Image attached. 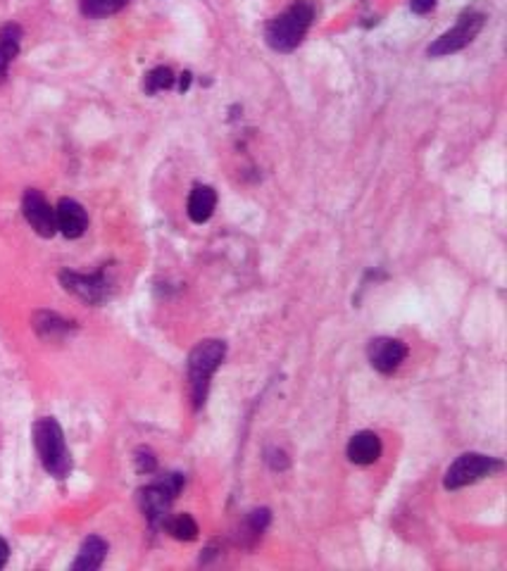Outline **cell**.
<instances>
[{
  "label": "cell",
  "instance_id": "16",
  "mask_svg": "<svg viewBox=\"0 0 507 571\" xmlns=\"http://www.w3.org/2000/svg\"><path fill=\"white\" fill-rule=\"evenodd\" d=\"M129 5V0H82V12L91 20L117 15Z\"/></svg>",
  "mask_w": 507,
  "mask_h": 571
},
{
  "label": "cell",
  "instance_id": "13",
  "mask_svg": "<svg viewBox=\"0 0 507 571\" xmlns=\"http://www.w3.org/2000/svg\"><path fill=\"white\" fill-rule=\"evenodd\" d=\"M105 555H107V543L100 538V535H89L83 541L79 555H76L72 569L75 571H96L100 569V564L105 562Z\"/></svg>",
  "mask_w": 507,
  "mask_h": 571
},
{
  "label": "cell",
  "instance_id": "21",
  "mask_svg": "<svg viewBox=\"0 0 507 571\" xmlns=\"http://www.w3.org/2000/svg\"><path fill=\"white\" fill-rule=\"evenodd\" d=\"M436 8V0H410V10L415 15H426Z\"/></svg>",
  "mask_w": 507,
  "mask_h": 571
},
{
  "label": "cell",
  "instance_id": "20",
  "mask_svg": "<svg viewBox=\"0 0 507 571\" xmlns=\"http://www.w3.org/2000/svg\"><path fill=\"white\" fill-rule=\"evenodd\" d=\"M157 467L155 455L150 453L148 448H141L139 453H136V469L141 472V474H153Z\"/></svg>",
  "mask_w": 507,
  "mask_h": 571
},
{
  "label": "cell",
  "instance_id": "4",
  "mask_svg": "<svg viewBox=\"0 0 507 571\" xmlns=\"http://www.w3.org/2000/svg\"><path fill=\"white\" fill-rule=\"evenodd\" d=\"M500 469H503V462L495 460V457L479 453H464L448 467L443 486H446L448 490L464 488V486H470V483L481 481L486 476H493L495 472H500Z\"/></svg>",
  "mask_w": 507,
  "mask_h": 571
},
{
  "label": "cell",
  "instance_id": "22",
  "mask_svg": "<svg viewBox=\"0 0 507 571\" xmlns=\"http://www.w3.org/2000/svg\"><path fill=\"white\" fill-rule=\"evenodd\" d=\"M8 557H10L8 543H5V541H3V538H0V569H3L5 564H8Z\"/></svg>",
  "mask_w": 507,
  "mask_h": 571
},
{
  "label": "cell",
  "instance_id": "18",
  "mask_svg": "<svg viewBox=\"0 0 507 571\" xmlns=\"http://www.w3.org/2000/svg\"><path fill=\"white\" fill-rule=\"evenodd\" d=\"M174 72L170 67H157L153 72H148L146 76V83H143V89L146 93H160V91H167L174 86Z\"/></svg>",
  "mask_w": 507,
  "mask_h": 571
},
{
  "label": "cell",
  "instance_id": "12",
  "mask_svg": "<svg viewBox=\"0 0 507 571\" xmlns=\"http://www.w3.org/2000/svg\"><path fill=\"white\" fill-rule=\"evenodd\" d=\"M217 194L210 186H195L191 195H188V217L191 222L205 224L210 217L215 215Z\"/></svg>",
  "mask_w": 507,
  "mask_h": 571
},
{
  "label": "cell",
  "instance_id": "1",
  "mask_svg": "<svg viewBox=\"0 0 507 571\" xmlns=\"http://www.w3.org/2000/svg\"><path fill=\"white\" fill-rule=\"evenodd\" d=\"M314 20L313 3L307 0H296L291 8L284 10L281 15L274 17L267 24V44L279 52H291L293 48H298L300 41L305 38L307 29Z\"/></svg>",
  "mask_w": 507,
  "mask_h": 571
},
{
  "label": "cell",
  "instance_id": "14",
  "mask_svg": "<svg viewBox=\"0 0 507 571\" xmlns=\"http://www.w3.org/2000/svg\"><path fill=\"white\" fill-rule=\"evenodd\" d=\"M34 331H36L44 341H60L72 331V324L62 320L55 312H36L34 314Z\"/></svg>",
  "mask_w": 507,
  "mask_h": 571
},
{
  "label": "cell",
  "instance_id": "19",
  "mask_svg": "<svg viewBox=\"0 0 507 571\" xmlns=\"http://www.w3.org/2000/svg\"><path fill=\"white\" fill-rule=\"evenodd\" d=\"M269 524V510H255L248 514V531L253 535H262V531Z\"/></svg>",
  "mask_w": 507,
  "mask_h": 571
},
{
  "label": "cell",
  "instance_id": "3",
  "mask_svg": "<svg viewBox=\"0 0 507 571\" xmlns=\"http://www.w3.org/2000/svg\"><path fill=\"white\" fill-rule=\"evenodd\" d=\"M226 355V345L224 341H202L188 355V381H191V395H194V405L201 408L205 398H208L210 378L222 364Z\"/></svg>",
  "mask_w": 507,
  "mask_h": 571
},
{
  "label": "cell",
  "instance_id": "10",
  "mask_svg": "<svg viewBox=\"0 0 507 571\" xmlns=\"http://www.w3.org/2000/svg\"><path fill=\"white\" fill-rule=\"evenodd\" d=\"M55 222H58V231H62L67 238L83 236V231L89 229V215L86 210L76 201L62 198L55 208Z\"/></svg>",
  "mask_w": 507,
  "mask_h": 571
},
{
  "label": "cell",
  "instance_id": "6",
  "mask_svg": "<svg viewBox=\"0 0 507 571\" xmlns=\"http://www.w3.org/2000/svg\"><path fill=\"white\" fill-rule=\"evenodd\" d=\"M484 27V15L479 12H464L457 24L450 31H446L443 36H439L429 45V58H443V55H450V52H457L467 48V45L477 38V34Z\"/></svg>",
  "mask_w": 507,
  "mask_h": 571
},
{
  "label": "cell",
  "instance_id": "9",
  "mask_svg": "<svg viewBox=\"0 0 507 571\" xmlns=\"http://www.w3.org/2000/svg\"><path fill=\"white\" fill-rule=\"evenodd\" d=\"M367 357H369V364L374 369L381 371V374H393V371L405 362L408 357V345L398 338H374L367 345Z\"/></svg>",
  "mask_w": 507,
  "mask_h": 571
},
{
  "label": "cell",
  "instance_id": "15",
  "mask_svg": "<svg viewBox=\"0 0 507 571\" xmlns=\"http://www.w3.org/2000/svg\"><path fill=\"white\" fill-rule=\"evenodd\" d=\"M20 41H22V29L17 24H5L0 29V82L5 79L10 62L20 52Z\"/></svg>",
  "mask_w": 507,
  "mask_h": 571
},
{
  "label": "cell",
  "instance_id": "5",
  "mask_svg": "<svg viewBox=\"0 0 507 571\" xmlns=\"http://www.w3.org/2000/svg\"><path fill=\"white\" fill-rule=\"evenodd\" d=\"M181 488H184V476L167 474L162 479H157L153 486L141 490V507L153 527L167 519V510L174 503V497L179 496Z\"/></svg>",
  "mask_w": 507,
  "mask_h": 571
},
{
  "label": "cell",
  "instance_id": "7",
  "mask_svg": "<svg viewBox=\"0 0 507 571\" xmlns=\"http://www.w3.org/2000/svg\"><path fill=\"white\" fill-rule=\"evenodd\" d=\"M60 282L69 293H75L76 297H82L83 303L89 305L103 303V300H107V296H110V282L105 279L103 272L89 276L76 274V272H62Z\"/></svg>",
  "mask_w": 507,
  "mask_h": 571
},
{
  "label": "cell",
  "instance_id": "8",
  "mask_svg": "<svg viewBox=\"0 0 507 571\" xmlns=\"http://www.w3.org/2000/svg\"><path fill=\"white\" fill-rule=\"evenodd\" d=\"M22 212L24 219L29 222V226L36 231L38 236L52 238L58 234V222H55V210L48 205L44 195L29 188L22 198Z\"/></svg>",
  "mask_w": 507,
  "mask_h": 571
},
{
  "label": "cell",
  "instance_id": "11",
  "mask_svg": "<svg viewBox=\"0 0 507 571\" xmlns=\"http://www.w3.org/2000/svg\"><path fill=\"white\" fill-rule=\"evenodd\" d=\"M381 457V438L374 431H360L348 443V460L353 464L367 467Z\"/></svg>",
  "mask_w": 507,
  "mask_h": 571
},
{
  "label": "cell",
  "instance_id": "2",
  "mask_svg": "<svg viewBox=\"0 0 507 571\" xmlns=\"http://www.w3.org/2000/svg\"><path fill=\"white\" fill-rule=\"evenodd\" d=\"M34 446L48 474L65 479L72 472V457L65 443V433L52 416H44L34 424Z\"/></svg>",
  "mask_w": 507,
  "mask_h": 571
},
{
  "label": "cell",
  "instance_id": "23",
  "mask_svg": "<svg viewBox=\"0 0 507 571\" xmlns=\"http://www.w3.org/2000/svg\"><path fill=\"white\" fill-rule=\"evenodd\" d=\"M188 83H191V75H188V72H186V75H181L179 89H181V91H186V89H188Z\"/></svg>",
  "mask_w": 507,
  "mask_h": 571
},
{
  "label": "cell",
  "instance_id": "17",
  "mask_svg": "<svg viewBox=\"0 0 507 571\" xmlns=\"http://www.w3.org/2000/svg\"><path fill=\"white\" fill-rule=\"evenodd\" d=\"M164 527L177 541H195L198 538V524L191 514H177L172 519H164Z\"/></svg>",
  "mask_w": 507,
  "mask_h": 571
}]
</instances>
